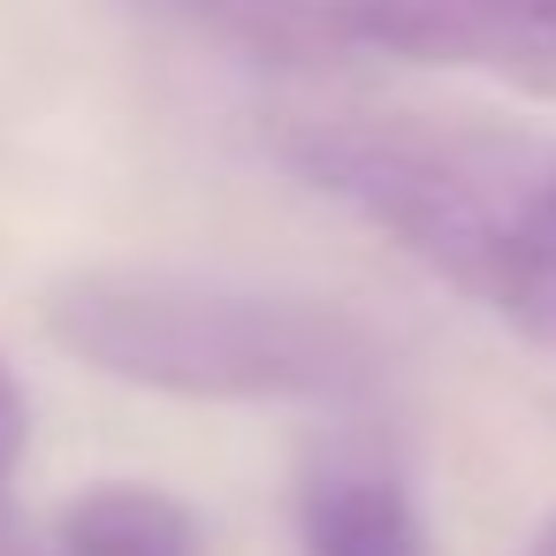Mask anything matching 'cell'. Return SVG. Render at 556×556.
Wrapping results in <instances>:
<instances>
[{
    "mask_svg": "<svg viewBox=\"0 0 556 556\" xmlns=\"http://www.w3.org/2000/svg\"><path fill=\"white\" fill-rule=\"evenodd\" d=\"M47 328L92 374L206 404H366L389 381L358 313L206 267H85L54 282Z\"/></svg>",
    "mask_w": 556,
    "mask_h": 556,
    "instance_id": "6da1fadb",
    "label": "cell"
},
{
    "mask_svg": "<svg viewBox=\"0 0 556 556\" xmlns=\"http://www.w3.org/2000/svg\"><path fill=\"white\" fill-rule=\"evenodd\" d=\"M275 153L495 313L510 305L533 214L556 184V153L533 138L434 108H290Z\"/></svg>",
    "mask_w": 556,
    "mask_h": 556,
    "instance_id": "7a4b0ae2",
    "label": "cell"
},
{
    "mask_svg": "<svg viewBox=\"0 0 556 556\" xmlns=\"http://www.w3.org/2000/svg\"><path fill=\"white\" fill-rule=\"evenodd\" d=\"M351 47L556 92V0H313Z\"/></svg>",
    "mask_w": 556,
    "mask_h": 556,
    "instance_id": "3957f363",
    "label": "cell"
},
{
    "mask_svg": "<svg viewBox=\"0 0 556 556\" xmlns=\"http://www.w3.org/2000/svg\"><path fill=\"white\" fill-rule=\"evenodd\" d=\"M305 556H419V510L389 457L343 442L320 450L298 480Z\"/></svg>",
    "mask_w": 556,
    "mask_h": 556,
    "instance_id": "277c9868",
    "label": "cell"
},
{
    "mask_svg": "<svg viewBox=\"0 0 556 556\" xmlns=\"http://www.w3.org/2000/svg\"><path fill=\"white\" fill-rule=\"evenodd\" d=\"M62 556H199V518L161 488H92L62 510Z\"/></svg>",
    "mask_w": 556,
    "mask_h": 556,
    "instance_id": "5b68a950",
    "label": "cell"
},
{
    "mask_svg": "<svg viewBox=\"0 0 556 556\" xmlns=\"http://www.w3.org/2000/svg\"><path fill=\"white\" fill-rule=\"evenodd\" d=\"M526 336L556 343V184L533 214V237H526V260H518V282H510V305H503Z\"/></svg>",
    "mask_w": 556,
    "mask_h": 556,
    "instance_id": "8992f818",
    "label": "cell"
},
{
    "mask_svg": "<svg viewBox=\"0 0 556 556\" xmlns=\"http://www.w3.org/2000/svg\"><path fill=\"white\" fill-rule=\"evenodd\" d=\"M16 457H24V389H16L9 358H0V488H9Z\"/></svg>",
    "mask_w": 556,
    "mask_h": 556,
    "instance_id": "52a82bcc",
    "label": "cell"
},
{
    "mask_svg": "<svg viewBox=\"0 0 556 556\" xmlns=\"http://www.w3.org/2000/svg\"><path fill=\"white\" fill-rule=\"evenodd\" d=\"M0 556H39V548L24 541V526H16V518H0Z\"/></svg>",
    "mask_w": 556,
    "mask_h": 556,
    "instance_id": "ba28073f",
    "label": "cell"
},
{
    "mask_svg": "<svg viewBox=\"0 0 556 556\" xmlns=\"http://www.w3.org/2000/svg\"><path fill=\"white\" fill-rule=\"evenodd\" d=\"M526 556H556V518H548V526L533 533V548H526Z\"/></svg>",
    "mask_w": 556,
    "mask_h": 556,
    "instance_id": "9c48e42d",
    "label": "cell"
},
{
    "mask_svg": "<svg viewBox=\"0 0 556 556\" xmlns=\"http://www.w3.org/2000/svg\"><path fill=\"white\" fill-rule=\"evenodd\" d=\"M138 9H206V0H138Z\"/></svg>",
    "mask_w": 556,
    "mask_h": 556,
    "instance_id": "30bf717a",
    "label": "cell"
}]
</instances>
